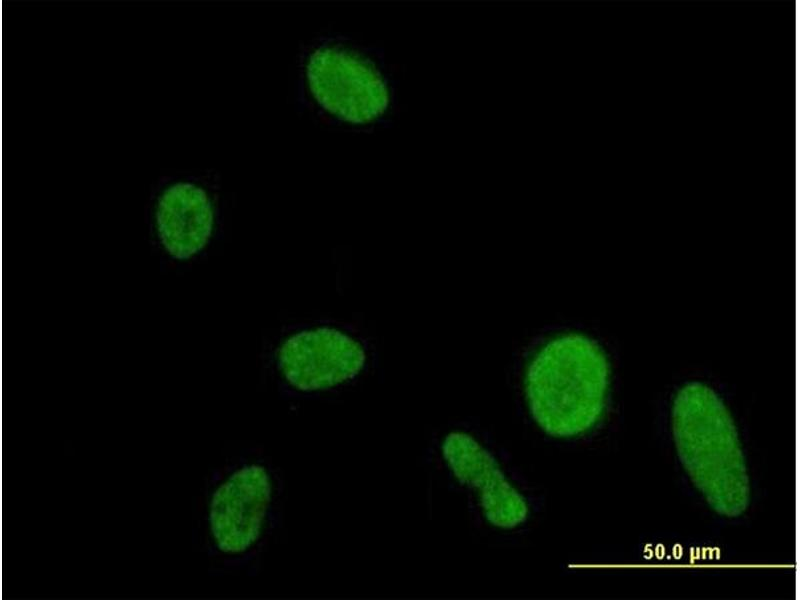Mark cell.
Instances as JSON below:
<instances>
[{
  "label": "cell",
  "instance_id": "obj_1",
  "mask_svg": "<svg viewBox=\"0 0 800 600\" xmlns=\"http://www.w3.org/2000/svg\"><path fill=\"white\" fill-rule=\"evenodd\" d=\"M609 380V363L597 342L574 332L556 336L527 366L524 386L530 414L549 436L585 434L604 414Z\"/></svg>",
  "mask_w": 800,
  "mask_h": 600
},
{
  "label": "cell",
  "instance_id": "obj_2",
  "mask_svg": "<svg viewBox=\"0 0 800 600\" xmlns=\"http://www.w3.org/2000/svg\"><path fill=\"white\" fill-rule=\"evenodd\" d=\"M672 430L680 461L709 506L738 517L750 502V481L733 418L707 385L691 382L675 395Z\"/></svg>",
  "mask_w": 800,
  "mask_h": 600
},
{
  "label": "cell",
  "instance_id": "obj_3",
  "mask_svg": "<svg viewBox=\"0 0 800 600\" xmlns=\"http://www.w3.org/2000/svg\"><path fill=\"white\" fill-rule=\"evenodd\" d=\"M306 77L316 101L347 122H372L388 108L390 95L382 75L368 61L346 50H315L308 59Z\"/></svg>",
  "mask_w": 800,
  "mask_h": 600
},
{
  "label": "cell",
  "instance_id": "obj_4",
  "mask_svg": "<svg viewBox=\"0 0 800 600\" xmlns=\"http://www.w3.org/2000/svg\"><path fill=\"white\" fill-rule=\"evenodd\" d=\"M365 360L359 342L327 327L296 333L278 351L283 376L301 391L324 390L341 384L356 376Z\"/></svg>",
  "mask_w": 800,
  "mask_h": 600
},
{
  "label": "cell",
  "instance_id": "obj_5",
  "mask_svg": "<svg viewBox=\"0 0 800 600\" xmlns=\"http://www.w3.org/2000/svg\"><path fill=\"white\" fill-rule=\"evenodd\" d=\"M441 451L455 478L475 489L486 520L500 529H513L526 521L529 513L525 498L508 481L498 462L471 435L451 432Z\"/></svg>",
  "mask_w": 800,
  "mask_h": 600
},
{
  "label": "cell",
  "instance_id": "obj_6",
  "mask_svg": "<svg viewBox=\"0 0 800 600\" xmlns=\"http://www.w3.org/2000/svg\"><path fill=\"white\" fill-rule=\"evenodd\" d=\"M271 497V481L262 466L234 472L214 492L210 528L218 548L241 553L259 538Z\"/></svg>",
  "mask_w": 800,
  "mask_h": 600
},
{
  "label": "cell",
  "instance_id": "obj_7",
  "mask_svg": "<svg viewBox=\"0 0 800 600\" xmlns=\"http://www.w3.org/2000/svg\"><path fill=\"white\" fill-rule=\"evenodd\" d=\"M156 230L165 251L187 260L208 243L214 228V210L199 186L179 182L164 190L156 207Z\"/></svg>",
  "mask_w": 800,
  "mask_h": 600
}]
</instances>
